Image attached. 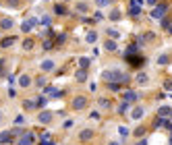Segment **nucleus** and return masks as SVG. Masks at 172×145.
I'll return each instance as SVG.
<instances>
[{"label": "nucleus", "mask_w": 172, "mask_h": 145, "mask_svg": "<svg viewBox=\"0 0 172 145\" xmlns=\"http://www.w3.org/2000/svg\"><path fill=\"white\" fill-rule=\"evenodd\" d=\"M164 13H166V6H164V4H158V6H153L151 17H153V19H162V17H164Z\"/></svg>", "instance_id": "1"}, {"label": "nucleus", "mask_w": 172, "mask_h": 145, "mask_svg": "<svg viewBox=\"0 0 172 145\" xmlns=\"http://www.w3.org/2000/svg\"><path fill=\"white\" fill-rule=\"evenodd\" d=\"M85 104H87V100H85L83 96H79V98H75V100H73V108H75V110L85 108Z\"/></svg>", "instance_id": "2"}, {"label": "nucleus", "mask_w": 172, "mask_h": 145, "mask_svg": "<svg viewBox=\"0 0 172 145\" xmlns=\"http://www.w3.org/2000/svg\"><path fill=\"white\" fill-rule=\"evenodd\" d=\"M128 13H131V17H139V15H141V6L131 4V11H128Z\"/></svg>", "instance_id": "3"}, {"label": "nucleus", "mask_w": 172, "mask_h": 145, "mask_svg": "<svg viewBox=\"0 0 172 145\" xmlns=\"http://www.w3.org/2000/svg\"><path fill=\"white\" fill-rule=\"evenodd\" d=\"M122 98H124L126 102H135V100H137V93H135V91H124Z\"/></svg>", "instance_id": "4"}, {"label": "nucleus", "mask_w": 172, "mask_h": 145, "mask_svg": "<svg viewBox=\"0 0 172 145\" xmlns=\"http://www.w3.org/2000/svg\"><path fill=\"white\" fill-rule=\"evenodd\" d=\"M31 143H33L31 135H25V137H21V141H19V145H31Z\"/></svg>", "instance_id": "5"}, {"label": "nucleus", "mask_w": 172, "mask_h": 145, "mask_svg": "<svg viewBox=\"0 0 172 145\" xmlns=\"http://www.w3.org/2000/svg\"><path fill=\"white\" fill-rule=\"evenodd\" d=\"M41 69H44V71H52L54 69V62L52 60H44V62H41Z\"/></svg>", "instance_id": "6"}, {"label": "nucleus", "mask_w": 172, "mask_h": 145, "mask_svg": "<svg viewBox=\"0 0 172 145\" xmlns=\"http://www.w3.org/2000/svg\"><path fill=\"white\" fill-rule=\"evenodd\" d=\"M39 120L41 122H50V120H52V114H50V112H41L39 114Z\"/></svg>", "instance_id": "7"}, {"label": "nucleus", "mask_w": 172, "mask_h": 145, "mask_svg": "<svg viewBox=\"0 0 172 145\" xmlns=\"http://www.w3.org/2000/svg\"><path fill=\"white\" fill-rule=\"evenodd\" d=\"M0 27H2V29H11V27H13V21H11V19H2Z\"/></svg>", "instance_id": "8"}, {"label": "nucleus", "mask_w": 172, "mask_h": 145, "mask_svg": "<svg viewBox=\"0 0 172 145\" xmlns=\"http://www.w3.org/2000/svg\"><path fill=\"white\" fill-rule=\"evenodd\" d=\"M131 116L135 118V120H137V118H141V116H143V108H135V110H133V114H131Z\"/></svg>", "instance_id": "9"}, {"label": "nucleus", "mask_w": 172, "mask_h": 145, "mask_svg": "<svg viewBox=\"0 0 172 145\" xmlns=\"http://www.w3.org/2000/svg\"><path fill=\"white\" fill-rule=\"evenodd\" d=\"M46 93H48V96H52V98H58V96H60V91H58V89H54V87H48V89H46Z\"/></svg>", "instance_id": "10"}, {"label": "nucleus", "mask_w": 172, "mask_h": 145, "mask_svg": "<svg viewBox=\"0 0 172 145\" xmlns=\"http://www.w3.org/2000/svg\"><path fill=\"white\" fill-rule=\"evenodd\" d=\"M19 83L23 85V87H27V85H29L31 81H29V77H27V75H23V77H21V79H19Z\"/></svg>", "instance_id": "11"}, {"label": "nucleus", "mask_w": 172, "mask_h": 145, "mask_svg": "<svg viewBox=\"0 0 172 145\" xmlns=\"http://www.w3.org/2000/svg\"><path fill=\"white\" fill-rule=\"evenodd\" d=\"M23 48H25V50H31V48H33V39H25V41H23Z\"/></svg>", "instance_id": "12"}, {"label": "nucleus", "mask_w": 172, "mask_h": 145, "mask_svg": "<svg viewBox=\"0 0 172 145\" xmlns=\"http://www.w3.org/2000/svg\"><path fill=\"white\" fill-rule=\"evenodd\" d=\"M106 50H110V52H114V50H116V44H114V41H106Z\"/></svg>", "instance_id": "13"}, {"label": "nucleus", "mask_w": 172, "mask_h": 145, "mask_svg": "<svg viewBox=\"0 0 172 145\" xmlns=\"http://www.w3.org/2000/svg\"><path fill=\"white\" fill-rule=\"evenodd\" d=\"M15 44V37H8V39H2V46L6 48V46H13Z\"/></svg>", "instance_id": "14"}, {"label": "nucleus", "mask_w": 172, "mask_h": 145, "mask_svg": "<svg viewBox=\"0 0 172 145\" xmlns=\"http://www.w3.org/2000/svg\"><path fill=\"white\" fill-rule=\"evenodd\" d=\"M137 81H139V83H147V75H137Z\"/></svg>", "instance_id": "15"}, {"label": "nucleus", "mask_w": 172, "mask_h": 145, "mask_svg": "<svg viewBox=\"0 0 172 145\" xmlns=\"http://www.w3.org/2000/svg\"><path fill=\"white\" fill-rule=\"evenodd\" d=\"M168 114H170V108H166V106L160 108V116H168Z\"/></svg>", "instance_id": "16"}, {"label": "nucleus", "mask_w": 172, "mask_h": 145, "mask_svg": "<svg viewBox=\"0 0 172 145\" xmlns=\"http://www.w3.org/2000/svg\"><path fill=\"white\" fill-rule=\"evenodd\" d=\"M118 133L122 135V137H126V135H128V129H126V126H120V129H118Z\"/></svg>", "instance_id": "17"}, {"label": "nucleus", "mask_w": 172, "mask_h": 145, "mask_svg": "<svg viewBox=\"0 0 172 145\" xmlns=\"http://www.w3.org/2000/svg\"><path fill=\"white\" fill-rule=\"evenodd\" d=\"M79 62H81V66H83V69H87V66H89V60H87V58H81Z\"/></svg>", "instance_id": "18"}, {"label": "nucleus", "mask_w": 172, "mask_h": 145, "mask_svg": "<svg viewBox=\"0 0 172 145\" xmlns=\"http://www.w3.org/2000/svg\"><path fill=\"white\" fill-rule=\"evenodd\" d=\"M108 35L110 37H118V31L116 29H108Z\"/></svg>", "instance_id": "19"}, {"label": "nucleus", "mask_w": 172, "mask_h": 145, "mask_svg": "<svg viewBox=\"0 0 172 145\" xmlns=\"http://www.w3.org/2000/svg\"><path fill=\"white\" fill-rule=\"evenodd\" d=\"M85 77H87V75H85L83 71H79V73H77V79H79V81H85Z\"/></svg>", "instance_id": "20"}, {"label": "nucleus", "mask_w": 172, "mask_h": 145, "mask_svg": "<svg viewBox=\"0 0 172 145\" xmlns=\"http://www.w3.org/2000/svg\"><path fill=\"white\" fill-rule=\"evenodd\" d=\"M54 11H56L58 15H64V6H56V8H54Z\"/></svg>", "instance_id": "21"}, {"label": "nucleus", "mask_w": 172, "mask_h": 145, "mask_svg": "<svg viewBox=\"0 0 172 145\" xmlns=\"http://www.w3.org/2000/svg\"><path fill=\"white\" fill-rule=\"evenodd\" d=\"M37 104H39V106H44V104H46V98H41V96H39V98H37Z\"/></svg>", "instance_id": "22"}, {"label": "nucleus", "mask_w": 172, "mask_h": 145, "mask_svg": "<svg viewBox=\"0 0 172 145\" xmlns=\"http://www.w3.org/2000/svg\"><path fill=\"white\" fill-rule=\"evenodd\" d=\"M87 41H96V33H89V35H87Z\"/></svg>", "instance_id": "23"}, {"label": "nucleus", "mask_w": 172, "mask_h": 145, "mask_svg": "<svg viewBox=\"0 0 172 145\" xmlns=\"http://www.w3.org/2000/svg\"><path fill=\"white\" fill-rule=\"evenodd\" d=\"M52 48V41H44V50H50Z\"/></svg>", "instance_id": "24"}, {"label": "nucleus", "mask_w": 172, "mask_h": 145, "mask_svg": "<svg viewBox=\"0 0 172 145\" xmlns=\"http://www.w3.org/2000/svg\"><path fill=\"white\" fill-rule=\"evenodd\" d=\"M147 2H149V4H156V0H147Z\"/></svg>", "instance_id": "25"}, {"label": "nucleus", "mask_w": 172, "mask_h": 145, "mask_svg": "<svg viewBox=\"0 0 172 145\" xmlns=\"http://www.w3.org/2000/svg\"><path fill=\"white\" fill-rule=\"evenodd\" d=\"M110 145H118V143H110Z\"/></svg>", "instance_id": "26"}]
</instances>
